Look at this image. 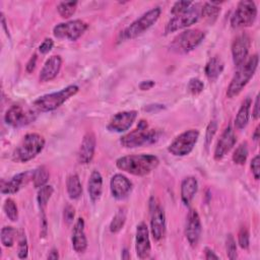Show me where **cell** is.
<instances>
[{"label":"cell","instance_id":"6da1fadb","mask_svg":"<svg viewBox=\"0 0 260 260\" xmlns=\"http://www.w3.org/2000/svg\"><path fill=\"white\" fill-rule=\"evenodd\" d=\"M158 164V157L149 153L125 155L116 160V167L119 170L139 177L150 174L157 168Z\"/></svg>","mask_w":260,"mask_h":260},{"label":"cell","instance_id":"7a4b0ae2","mask_svg":"<svg viewBox=\"0 0 260 260\" xmlns=\"http://www.w3.org/2000/svg\"><path fill=\"white\" fill-rule=\"evenodd\" d=\"M259 57L257 54L250 56L241 66L238 67V70L234 74L228 89H226V96L233 99L240 94V92L244 89L250 79L256 72L258 67Z\"/></svg>","mask_w":260,"mask_h":260},{"label":"cell","instance_id":"3957f363","mask_svg":"<svg viewBox=\"0 0 260 260\" xmlns=\"http://www.w3.org/2000/svg\"><path fill=\"white\" fill-rule=\"evenodd\" d=\"M45 138L38 133H27L13 151L12 159L16 162H26L35 158L45 147Z\"/></svg>","mask_w":260,"mask_h":260},{"label":"cell","instance_id":"277c9868","mask_svg":"<svg viewBox=\"0 0 260 260\" xmlns=\"http://www.w3.org/2000/svg\"><path fill=\"white\" fill-rule=\"evenodd\" d=\"M158 133L154 129L148 128V123L145 120H140L137 127L123 135L120 138V143L125 148H135L143 145H148L156 142Z\"/></svg>","mask_w":260,"mask_h":260},{"label":"cell","instance_id":"5b68a950","mask_svg":"<svg viewBox=\"0 0 260 260\" xmlns=\"http://www.w3.org/2000/svg\"><path fill=\"white\" fill-rule=\"evenodd\" d=\"M78 90L79 87L77 85L70 84L59 91L39 96L37 100L34 101L32 105L38 111L51 112L61 107L66 101L75 95Z\"/></svg>","mask_w":260,"mask_h":260},{"label":"cell","instance_id":"8992f818","mask_svg":"<svg viewBox=\"0 0 260 260\" xmlns=\"http://www.w3.org/2000/svg\"><path fill=\"white\" fill-rule=\"evenodd\" d=\"M205 38L199 28H189L177 35L170 44V50L177 54H187L197 48Z\"/></svg>","mask_w":260,"mask_h":260},{"label":"cell","instance_id":"52a82bcc","mask_svg":"<svg viewBox=\"0 0 260 260\" xmlns=\"http://www.w3.org/2000/svg\"><path fill=\"white\" fill-rule=\"evenodd\" d=\"M160 12H161L160 7L156 6L146 11L145 13H143L139 18L134 20L123 31H121L120 41L132 40L142 35L145 30H147L150 26H152L157 21V19L159 18Z\"/></svg>","mask_w":260,"mask_h":260},{"label":"cell","instance_id":"ba28073f","mask_svg":"<svg viewBox=\"0 0 260 260\" xmlns=\"http://www.w3.org/2000/svg\"><path fill=\"white\" fill-rule=\"evenodd\" d=\"M202 4L193 3L187 10L182 13L173 15V17L168 21L165 27V34H171L179 29L191 26L196 23L201 17Z\"/></svg>","mask_w":260,"mask_h":260},{"label":"cell","instance_id":"9c48e42d","mask_svg":"<svg viewBox=\"0 0 260 260\" xmlns=\"http://www.w3.org/2000/svg\"><path fill=\"white\" fill-rule=\"evenodd\" d=\"M257 6L254 1L242 0L238 3L231 17V25L234 28L252 26L257 18Z\"/></svg>","mask_w":260,"mask_h":260},{"label":"cell","instance_id":"30bf717a","mask_svg":"<svg viewBox=\"0 0 260 260\" xmlns=\"http://www.w3.org/2000/svg\"><path fill=\"white\" fill-rule=\"evenodd\" d=\"M199 138L197 129H189L179 134L169 145L168 150L175 156L188 155L196 145Z\"/></svg>","mask_w":260,"mask_h":260},{"label":"cell","instance_id":"8fae6325","mask_svg":"<svg viewBox=\"0 0 260 260\" xmlns=\"http://www.w3.org/2000/svg\"><path fill=\"white\" fill-rule=\"evenodd\" d=\"M149 216H150V232L154 241H159L166 233V215L164 208L153 196L149 199Z\"/></svg>","mask_w":260,"mask_h":260},{"label":"cell","instance_id":"7c38bea8","mask_svg":"<svg viewBox=\"0 0 260 260\" xmlns=\"http://www.w3.org/2000/svg\"><path fill=\"white\" fill-rule=\"evenodd\" d=\"M88 24L81 19L61 22L54 26L53 35L57 39H66L70 42L78 40L87 29Z\"/></svg>","mask_w":260,"mask_h":260},{"label":"cell","instance_id":"4fadbf2b","mask_svg":"<svg viewBox=\"0 0 260 260\" xmlns=\"http://www.w3.org/2000/svg\"><path fill=\"white\" fill-rule=\"evenodd\" d=\"M35 113L24 110L19 105H12L5 113V123L12 127H19L26 125L35 120Z\"/></svg>","mask_w":260,"mask_h":260},{"label":"cell","instance_id":"5bb4252c","mask_svg":"<svg viewBox=\"0 0 260 260\" xmlns=\"http://www.w3.org/2000/svg\"><path fill=\"white\" fill-rule=\"evenodd\" d=\"M201 232H202V224H201L200 216L196 209H190L186 217L185 236L188 243L192 247L197 246L200 240Z\"/></svg>","mask_w":260,"mask_h":260},{"label":"cell","instance_id":"9a60e30c","mask_svg":"<svg viewBox=\"0 0 260 260\" xmlns=\"http://www.w3.org/2000/svg\"><path fill=\"white\" fill-rule=\"evenodd\" d=\"M250 46H251V39L246 32L239 35L233 41L232 56H233V62L236 67L241 66L247 60Z\"/></svg>","mask_w":260,"mask_h":260},{"label":"cell","instance_id":"2e32d148","mask_svg":"<svg viewBox=\"0 0 260 260\" xmlns=\"http://www.w3.org/2000/svg\"><path fill=\"white\" fill-rule=\"evenodd\" d=\"M137 118V112L134 110L123 111L115 114L110 120L107 128L111 132L122 133L127 131Z\"/></svg>","mask_w":260,"mask_h":260},{"label":"cell","instance_id":"e0dca14e","mask_svg":"<svg viewBox=\"0 0 260 260\" xmlns=\"http://www.w3.org/2000/svg\"><path fill=\"white\" fill-rule=\"evenodd\" d=\"M237 142V136L235 134V131L231 125L225 127L223 132L221 133L219 139L217 140L213 157L215 160H220L222 159L229 152L230 150L234 147V145Z\"/></svg>","mask_w":260,"mask_h":260},{"label":"cell","instance_id":"ac0fdd59","mask_svg":"<svg viewBox=\"0 0 260 260\" xmlns=\"http://www.w3.org/2000/svg\"><path fill=\"white\" fill-rule=\"evenodd\" d=\"M150 240L149 232L145 222H140L136 228L135 235V251L140 259H146L150 255Z\"/></svg>","mask_w":260,"mask_h":260},{"label":"cell","instance_id":"d6986e66","mask_svg":"<svg viewBox=\"0 0 260 260\" xmlns=\"http://www.w3.org/2000/svg\"><path fill=\"white\" fill-rule=\"evenodd\" d=\"M34 171H26L14 175L9 180L1 181V193L2 194H15L22 187L26 186L29 181H32Z\"/></svg>","mask_w":260,"mask_h":260},{"label":"cell","instance_id":"ffe728a7","mask_svg":"<svg viewBox=\"0 0 260 260\" xmlns=\"http://www.w3.org/2000/svg\"><path fill=\"white\" fill-rule=\"evenodd\" d=\"M133 185L131 181L122 174H115L110 181V190L112 196L117 200H123L127 198L131 191Z\"/></svg>","mask_w":260,"mask_h":260},{"label":"cell","instance_id":"44dd1931","mask_svg":"<svg viewBox=\"0 0 260 260\" xmlns=\"http://www.w3.org/2000/svg\"><path fill=\"white\" fill-rule=\"evenodd\" d=\"M95 135L92 132H87L82 138L81 144L77 152V160L81 165H87L91 161L95 151Z\"/></svg>","mask_w":260,"mask_h":260},{"label":"cell","instance_id":"7402d4cb","mask_svg":"<svg viewBox=\"0 0 260 260\" xmlns=\"http://www.w3.org/2000/svg\"><path fill=\"white\" fill-rule=\"evenodd\" d=\"M84 228H85V223L83 218L78 217L73 225L72 237H71L73 250L78 254L84 253L87 248V239L85 236Z\"/></svg>","mask_w":260,"mask_h":260},{"label":"cell","instance_id":"603a6c76","mask_svg":"<svg viewBox=\"0 0 260 260\" xmlns=\"http://www.w3.org/2000/svg\"><path fill=\"white\" fill-rule=\"evenodd\" d=\"M62 66V58L59 55L51 56L44 64L39 74V80L41 82H48L53 80L60 72Z\"/></svg>","mask_w":260,"mask_h":260},{"label":"cell","instance_id":"cb8c5ba5","mask_svg":"<svg viewBox=\"0 0 260 260\" xmlns=\"http://www.w3.org/2000/svg\"><path fill=\"white\" fill-rule=\"evenodd\" d=\"M198 190V182L197 179L193 176H189L183 179L181 183V200L184 203V205L188 206L194 196L196 195Z\"/></svg>","mask_w":260,"mask_h":260},{"label":"cell","instance_id":"d4e9b609","mask_svg":"<svg viewBox=\"0 0 260 260\" xmlns=\"http://www.w3.org/2000/svg\"><path fill=\"white\" fill-rule=\"evenodd\" d=\"M87 191L92 202H96L101 198L103 192V177L96 170H93L88 178Z\"/></svg>","mask_w":260,"mask_h":260},{"label":"cell","instance_id":"484cf974","mask_svg":"<svg viewBox=\"0 0 260 260\" xmlns=\"http://www.w3.org/2000/svg\"><path fill=\"white\" fill-rule=\"evenodd\" d=\"M223 68H224V63L221 60V58L218 56H214L210 58L209 61L206 63L204 72L206 77L210 81H215L223 71Z\"/></svg>","mask_w":260,"mask_h":260},{"label":"cell","instance_id":"4316f807","mask_svg":"<svg viewBox=\"0 0 260 260\" xmlns=\"http://www.w3.org/2000/svg\"><path fill=\"white\" fill-rule=\"evenodd\" d=\"M252 105L251 98H246L242 104L241 107L237 113L236 119H235V127L237 129H243L247 126L249 119H250V109Z\"/></svg>","mask_w":260,"mask_h":260},{"label":"cell","instance_id":"83f0119b","mask_svg":"<svg viewBox=\"0 0 260 260\" xmlns=\"http://www.w3.org/2000/svg\"><path fill=\"white\" fill-rule=\"evenodd\" d=\"M221 2H205L202 4L201 8V16L210 24H213L217 19L220 13V4Z\"/></svg>","mask_w":260,"mask_h":260},{"label":"cell","instance_id":"f1b7e54d","mask_svg":"<svg viewBox=\"0 0 260 260\" xmlns=\"http://www.w3.org/2000/svg\"><path fill=\"white\" fill-rule=\"evenodd\" d=\"M66 189H67V194L70 199L76 200L78 199L81 194H82V186L80 179L78 175L72 174L68 176L66 180Z\"/></svg>","mask_w":260,"mask_h":260},{"label":"cell","instance_id":"f546056e","mask_svg":"<svg viewBox=\"0 0 260 260\" xmlns=\"http://www.w3.org/2000/svg\"><path fill=\"white\" fill-rule=\"evenodd\" d=\"M54 193V188L51 185H45L41 188H39L38 195H37V201L40 208V211L42 214H45V209Z\"/></svg>","mask_w":260,"mask_h":260},{"label":"cell","instance_id":"4dcf8cb0","mask_svg":"<svg viewBox=\"0 0 260 260\" xmlns=\"http://www.w3.org/2000/svg\"><path fill=\"white\" fill-rule=\"evenodd\" d=\"M50 178V173L45 166H41L34 170L32 184L36 188H41L47 184Z\"/></svg>","mask_w":260,"mask_h":260},{"label":"cell","instance_id":"1f68e13d","mask_svg":"<svg viewBox=\"0 0 260 260\" xmlns=\"http://www.w3.org/2000/svg\"><path fill=\"white\" fill-rule=\"evenodd\" d=\"M126 221V209L125 208H119L118 211L115 213L113 219L110 223V231L113 234H116L120 232Z\"/></svg>","mask_w":260,"mask_h":260},{"label":"cell","instance_id":"d6a6232c","mask_svg":"<svg viewBox=\"0 0 260 260\" xmlns=\"http://www.w3.org/2000/svg\"><path fill=\"white\" fill-rule=\"evenodd\" d=\"M18 233L16 232V230L11 226V225H5L1 229V243L4 247L6 248H10L13 246L14 241H15V237Z\"/></svg>","mask_w":260,"mask_h":260},{"label":"cell","instance_id":"836d02e7","mask_svg":"<svg viewBox=\"0 0 260 260\" xmlns=\"http://www.w3.org/2000/svg\"><path fill=\"white\" fill-rule=\"evenodd\" d=\"M76 7V1H62L57 5V11L62 18H69L75 13Z\"/></svg>","mask_w":260,"mask_h":260},{"label":"cell","instance_id":"e575fe53","mask_svg":"<svg viewBox=\"0 0 260 260\" xmlns=\"http://www.w3.org/2000/svg\"><path fill=\"white\" fill-rule=\"evenodd\" d=\"M248 157V144L246 141L240 143L233 153V161L237 165H244Z\"/></svg>","mask_w":260,"mask_h":260},{"label":"cell","instance_id":"d590c367","mask_svg":"<svg viewBox=\"0 0 260 260\" xmlns=\"http://www.w3.org/2000/svg\"><path fill=\"white\" fill-rule=\"evenodd\" d=\"M17 256L20 259H24L28 255V245L25 233L23 230L18 232V239H17Z\"/></svg>","mask_w":260,"mask_h":260},{"label":"cell","instance_id":"8d00e7d4","mask_svg":"<svg viewBox=\"0 0 260 260\" xmlns=\"http://www.w3.org/2000/svg\"><path fill=\"white\" fill-rule=\"evenodd\" d=\"M3 210L6 214V216L8 217V219H10L11 221H16L17 220V218H18V209H17L16 203L13 199L7 198L4 201Z\"/></svg>","mask_w":260,"mask_h":260},{"label":"cell","instance_id":"74e56055","mask_svg":"<svg viewBox=\"0 0 260 260\" xmlns=\"http://www.w3.org/2000/svg\"><path fill=\"white\" fill-rule=\"evenodd\" d=\"M225 250L228 258L231 260L237 259V244L234 236L232 234H229L225 238Z\"/></svg>","mask_w":260,"mask_h":260},{"label":"cell","instance_id":"f35d334b","mask_svg":"<svg viewBox=\"0 0 260 260\" xmlns=\"http://www.w3.org/2000/svg\"><path fill=\"white\" fill-rule=\"evenodd\" d=\"M204 88V83L201 79L197 78V77H193L189 80L188 84H187V89L188 91L193 94V95H197L200 92H202Z\"/></svg>","mask_w":260,"mask_h":260},{"label":"cell","instance_id":"ab89813d","mask_svg":"<svg viewBox=\"0 0 260 260\" xmlns=\"http://www.w3.org/2000/svg\"><path fill=\"white\" fill-rule=\"evenodd\" d=\"M238 243H239V246L244 249V250H247L250 246V234H249V231L246 226H242L239 231V234H238Z\"/></svg>","mask_w":260,"mask_h":260},{"label":"cell","instance_id":"60d3db41","mask_svg":"<svg viewBox=\"0 0 260 260\" xmlns=\"http://www.w3.org/2000/svg\"><path fill=\"white\" fill-rule=\"evenodd\" d=\"M216 130H217V123L215 120H211L209 122V124L207 125L206 127V132H205V147L208 148L211 141H212V138L214 137V134L216 133Z\"/></svg>","mask_w":260,"mask_h":260},{"label":"cell","instance_id":"b9f144b4","mask_svg":"<svg viewBox=\"0 0 260 260\" xmlns=\"http://www.w3.org/2000/svg\"><path fill=\"white\" fill-rule=\"evenodd\" d=\"M192 4H193V2H191V1H177L173 5V7L171 9V13L173 15L182 13L185 10H187Z\"/></svg>","mask_w":260,"mask_h":260},{"label":"cell","instance_id":"7bdbcfd3","mask_svg":"<svg viewBox=\"0 0 260 260\" xmlns=\"http://www.w3.org/2000/svg\"><path fill=\"white\" fill-rule=\"evenodd\" d=\"M74 216H75L74 207L70 204H67L64 207V210H63V218H64V221L66 222L67 225H70L73 222Z\"/></svg>","mask_w":260,"mask_h":260},{"label":"cell","instance_id":"ee69618b","mask_svg":"<svg viewBox=\"0 0 260 260\" xmlns=\"http://www.w3.org/2000/svg\"><path fill=\"white\" fill-rule=\"evenodd\" d=\"M259 162H260V157H259L258 154H256V155L252 158L251 164H250V168H251V171H252V174H253L255 180H259V177H260Z\"/></svg>","mask_w":260,"mask_h":260},{"label":"cell","instance_id":"f6af8a7d","mask_svg":"<svg viewBox=\"0 0 260 260\" xmlns=\"http://www.w3.org/2000/svg\"><path fill=\"white\" fill-rule=\"evenodd\" d=\"M53 47H54V41L52 40V39H49V38H47V39H45L44 41H43V43L39 46V51H40V53L41 54H48L52 49H53Z\"/></svg>","mask_w":260,"mask_h":260},{"label":"cell","instance_id":"bcb514c9","mask_svg":"<svg viewBox=\"0 0 260 260\" xmlns=\"http://www.w3.org/2000/svg\"><path fill=\"white\" fill-rule=\"evenodd\" d=\"M37 60H38V57H37V54H34L29 60L27 61L26 63V66H25V70L27 73H31L35 68H36V65H37Z\"/></svg>","mask_w":260,"mask_h":260},{"label":"cell","instance_id":"7dc6e473","mask_svg":"<svg viewBox=\"0 0 260 260\" xmlns=\"http://www.w3.org/2000/svg\"><path fill=\"white\" fill-rule=\"evenodd\" d=\"M260 116V112H259V94L256 95L255 98V102H254V108L252 111V117L254 120H258Z\"/></svg>","mask_w":260,"mask_h":260},{"label":"cell","instance_id":"c3c4849f","mask_svg":"<svg viewBox=\"0 0 260 260\" xmlns=\"http://www.w3.org/2000/svg\"><path fill=\"white\" fill-rule=\"evenodd\" d=\"M204 255H205L204 257H205L206 260H210V259H219V256L216 255L215 252H214L212 249L208 248V247H205V248H204Z\"/></svg>","mask_w":260,"mask_h":260},{"label":"cell","instance_id":"681fc988","mask_svg":"<svg viewBox=\"0 0 260 260\" xmlns=\"http://www.w3.org/2000/svg\"><path fill=\"white\" fill-rule=\"evenodd\" d=\"M154 84H155V82L153 80H150V79L149 80H143L139 83V88L141 90H148V89L152 88L154 86Z\"/></svg>","mask_w":260,"mask_h":260},{"label":"cell","instance_id":"f907efd6","mask_svg":"<svg viewBox=\"0 0 260 260\" xmlns=\"http://www.w3.org/2000/svg\"><path fill=\"white\" fill-rule=\"evenodd\" d=\"M59 258V253L58 250L56 248H53L50 250L49 254L47 255V259H51V260H57Z\"/></svg>","mask_w":260,"mask_h":260},{"label":"cell","instance_id":"816d5d0a","mask_svg":"<svg viewBox=\"0 0 260 260\" xmlns=\"http://www.w3.org/2000/svg\"><path fill=\"white\" fill-rule=\"evenodd\" d=\"M1 22H2V26H3L4 30H5V34L9 37V31H8V29H7V26H6V21H5V17H4V15H3V13L1 14Z\"/></svg>","mask_w":260,"mask_h":260},{"label":"cell","instance_id":"f5cc1de1","mask_svg":"<svg viewBox=\"0 0 260 260\" xmlns=\"http://www.w3.org/2000/svg\"><path fill=\"white\" fill-rule=\"evenodd\" d=\"M259 126H257L256 127V129H255V131H254V133L252 134V138L255 140V141H258V139H259Z\"/></svg>","mask_w":260,"mask_h":260},{"label":"cell","instance_id":"db71d44e","mask_svg":"<svg viewBox=\"0 0 260 260\" xmlns=\"http://www.w3.org/2000/svg\"><path fill=\"white\" fill-rule=\"evenodd\" d=\"M130 258V255L128 253V250L127 249H124L122 251V259H129Z\"/></svg>","mask_w":260,"mask_h":260}]
</instances>
